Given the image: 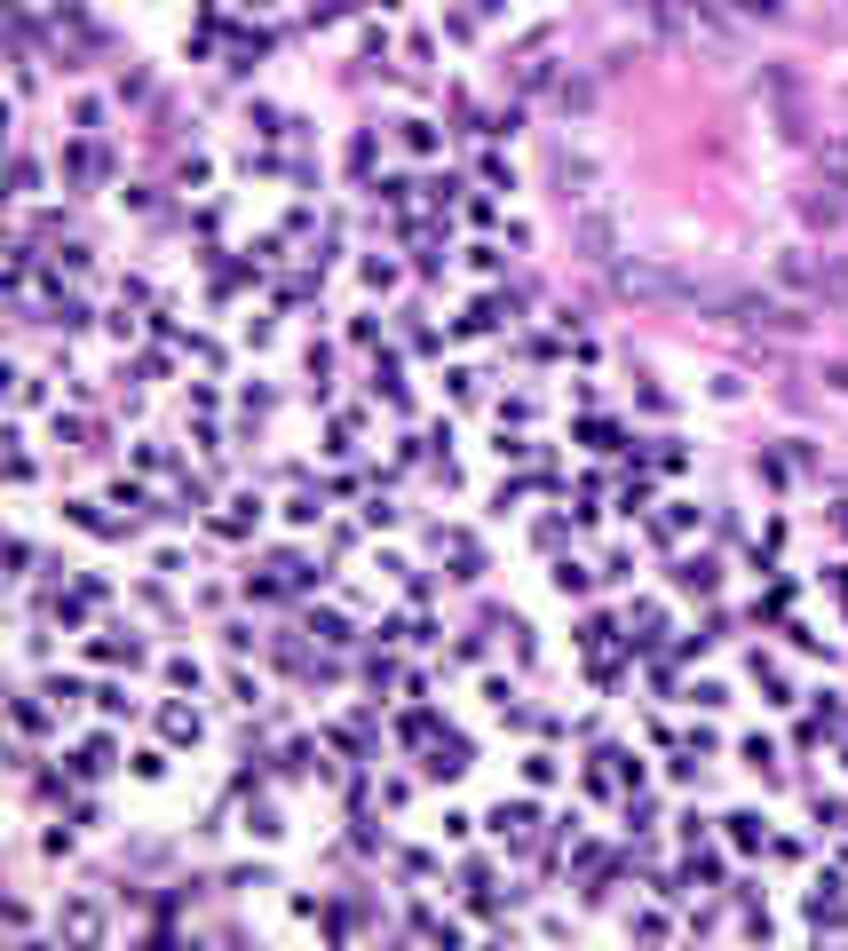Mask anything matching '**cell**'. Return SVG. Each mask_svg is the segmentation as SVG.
Segmentation results:
<instances>
[{
    "mask_svg": "<svg viewBox=\"0 0 848 951\" xmlns=\"http://www.w3.org/2000/svg\"><path fill=\"white\" fill-rule=\"evenodd\" d=\"M460 333H500V302H476V310L460 317Z\"/></svg>",
    "mask_w": 848,
    "mask_h": 951,
    "instance_id": "11",
    "label": "cell"
},
{
    "mask_svg": "<svg viewBox=\"0 0 848 951\" xmlns=\"http://www.w3.org/2000/svg\"><path fill=\"white\" fill-rule=\"evenodd\" d=\"M104 175H111V151H104V143H96V135L64 151V183H72V191H96Z\"/></svg>",
    "mask_w": 848,
    "mask_h": 951,
    "instance_id": "1",
    "label": "cell"
},
{
    "mask_svg": "<svg viewBox=\"0 0 848 951\" xmlns=\"http://www.w3.org/2000/svg\"><path fill=\"white\" fill-rule=\"evenodd\" d=\"M16 8H32V0H16Z\"/></svg>",
    "mask_w": 848,
    "mask_h": 951,
    "instance_id": "17",
    "label": "cell"
},
{
    "mask_svg": "<svg viewBox=\"0 0 848 951\" xmlns=\"http://www.w3.org/2000/svg\"><path fill=\"white\" fill-rule=\"evenodd\" d=\"M325 516V492H294V500H286V524H318Z\"/></svg>",
    "mask_w": 848,
    "mask_h": 951,
    "instance_id": "9",
    "label": "cell"
},
{
    "mask_svg": "<svg viewBox=\"0 0 848 951\" xmlns=\"http://www.w3.org/2000/svg\"><path fill=\"white\" fill-rule=\"evenodd\" d=\"M730 841H738V848H761L769 833H761V817H730Z\"/></svg>",
    "mask_w": 848,
    "mask_h": 951,
    "instance_id": "14",
    "label": "cell"
},
{
    "mask_svg": "<svg viewBox=\"0 0 848 951\" xmlns=\"http://www.w3.org/2000/svg\"><path fill=\"white\" fill-rule=\"evenodd\" d=\"M397 135H405V151H436V127H428V119H405Z\"/></svg>",
    "mask_w": 848,
    "mask_h": 951,
    "instance_id": "12",
    "label": "cell"
},
{
    "mask_svg": "<svg viewBox=\"0 0 848 951\" xmlns=\"http://www.w3.org/2000/svg\"><path fill=\"white\" fill-rule=\"evenodd\" d=\"M531 825H539V817H531V801H516V809L500 801V809H492V833H500L508 848H524V841H531Z\"/></svg>",
    "mask_w": 848,
    "mask_h": 951,
    "instance_id": "4",
    "label": "cell"
},
{
    "mask_svg": "<svg viewBox=\"0 0 848 951\" xmlns=\"http://www.w3.org/2000/svg\"><path fill=\"white\" fill-rule=\"evenodd\" d=\"M555 595H587V571L579 563H555Z\"/></svg>",
    "mask_w": 848,
    "mask_h": 951,
    "instance_id": "15",
    "label": "cell"
},
{
    "mask_svg": "<svg viewBox=\"0 0 848 951\" xmlns=\"http://www.w3.org/2000/svg\"><path fill=\"white\" fill-rule=\"evenodd\" d=\"M199 706H159V738H175V745H199Z\"/></svg>",
    "mask_w": 848,
    "mask_h": 951,
    "instance_id": "5",
    "label": "cell"
},
{
    "mask_svg": "<svg viewBox=\"0 0 848 951\" xmlns=\"http://www.w3.org/2000/svg\"><path fill=\"white\" fill-rule=\"evenodd\" d=\"M674 587L682 595H714V555H682L674 563Z\"/></svg>",
    "mask_w": 848,
    "mask_h": 951,
    "instance_id": "6",
    "label": "cell"
},
{
    "mask_svg": "<svg viewBox=\"0 0 848 951\" xmlns=\"http://www.w3.org/2000/svg\"><path fill=\"white\" fill-rule=\"evenodd\" d=\"M310 634H318L325 650H341V642H349V619H333V611H318V619H310Z\"/></svg>",
    "mask_w": 848,
    "mask_h": 951,
    "instance_id": "10",
    "label": "cell"
},
{
    "mask_svg": "<svg viewBox=\"0 0 848 951\" xmlns=\"http://www.w3.org/2000/svg\"><path fill=\"white\" fill-rule=\"evenodd\" d=\"M64 936H72V944H104V912H96V904H72V912H64Z\"/></svg>",
    "mask_w": 848,
    "mask_h": 951,
    "instance_id": "7",
    "label": "cell"
},
{
    "mask_svg": "<svg viewBox=\"0 0 848 951\" xmlns=\"http://www.w3.org/2000/svg\"><path fill=\"white\" fill-rule=\"evenodd\" d=\"M428 777H436V785H444V777H460V769H468V738H452V730H444V738L428 745V761H421Z\"/></svg>",
    "mask_w": 848,
    "mask_h": 951,
    "instance_id": "3",
    "label": "cell"
},
{
    "mask_svg": "<svg viewBox=\"0 0 848 951\" xmlns=\"http://www.w3.org/2000/svg\"><path fill=\"white\" fill-rule=\"evenodd\" d=\"M72 769H80V777H104V769H111V738H88V745H80V761H72Z\"/></svg>",
    "mask_w": 848,
    "mask_h": 951,
    "instance_id": "8",
    "label": "cell"
},
{
    "mask_svg": "<svg viewBox=\"0 0 848 951\" xmlns=\"http://www.w3.org/2000/svg\"><path fill=\"white\" fill-rule=\"evenodd\" d=\"M682 531H690V508H666V516L650 524V539H682Z\"/></svg>",
    "mask_w": 848,
    "mask_h": 951,
    "instance_id": "13",
    "label": "cell"
},
{
    "mask_svg": "<svg viewBox=\"0 0 848 951\" xmlns=\"http://www.w3.org/2000/svg\"><path fill=\"white\" fill-rule=\"evenodd\" d=\"M738 16H777V0H738Z\"/></svg>",
    "mask_w": 848,
    "mask_h": 951,
    "instance_id": "16",
    "label": "cell"
},
{
    "mask_svg": "<svg viewBox=\"0 0 848 951\" xmlns=\"http://www.w3.org/2000/svg\"><path fill=\"white\" fill-rule=\"evenodd\" d=\"M88 658H104V666H143V634L135 627H96Z\"/></svg>",
    "mask_w": 848,
    "mask_h": 951,
    "instance_id": "2",
    "label": "cell"
}]
</instances>
